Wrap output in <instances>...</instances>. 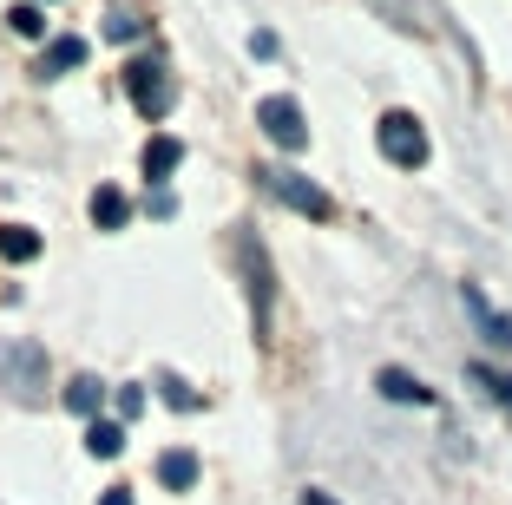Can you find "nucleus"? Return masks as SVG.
<instances>
[{
	"instance_id": "f257e3e1",
	"label": "nucleus",
	"mask_w": 512,
	"mask_h": 505,
	"mask_svg": "<svg viewBox=\"0 0 512 505\" xmlns=\"http://www.w3.org/2000/svg\"><path fill=\"white\" fill-rule=\"evenodd\" d=\"M256 184H263V191H270V197H283V204L289 210H302V217H329V191H322V184L316 178H302V171H289V164H263V171H256Z\"/></svg>"
},
{
	"instance_id": "f03ea898",
	"label": "nucleus",
	"mask_w": 512,
	"mask_h": 505,
	"mask_svg": "<svg viewBox=\"0 0 512 505\" xmlns=\"http://www.w3.org/2000/svg\"><path fill=\"white\" fill-rule=\"evenodd\" d=\"M375 145L388 164H401V171H414V164H427V132L414 112H388V119L375 125Z\"/></svg>"
},
{
	"instance_id": "7ed1b4c3",
	"label": "nucleus",
	"mask_w": 512,
	"mask_h": 505,
	"mask_svg": "<svg viewBox=\"0 0 512 505\" xmlns=\"http://www.w3.org/2000/svg\"><path fill=\"white\" fill-rule=\"evenodd\" d=\"M125 92H132V105L145 112V119H165L171 99H178V86H171L165 60H132V66H125Z\"/></svg>"
},
{
	"instance_id": "20e7f679",
	"label": "nucleus",
	"mask_w": 512,
	"mask_h": 505,
	"mask_svg": "<svg viewBox=\"0 0 512 505\" xmlns=\"http://www.w3.org/2000/svg\"><path fill=\"white\" fill-rule=\"evenodd\" d=\"M256 125H263V138H270V145H283V151H302V145H309V119H302V105L289 99V92H276V99L256 105Z\"/></svg>"
},
{
	"instance_id": "39448f33",
	"label": "nucleus",
	"mask_w": 512,
	"mask_h": 505,
	"mask_svg": "<svg viewBox=\"0 0 512 505\" xmlns=\"http://www.w3.org/2000/svg\"><path fill=\"white\" fill-rule=\"evenodd\" d=\"M460 302H467V315L480 322V335H486V342H493V348H512V315H506V309H493L480 283H460Z\"/></svg>"
},
{
	"instance_id": "423d86ee",
	"label": "nucleus",
	"mask_w": 512,
	"mask_h": 505,
	"mask_svg": "<svg viewBox=\"0 0 512 505\" xmlns=\"http://www.w3.org/2000/svg\"><path fill=\"white\" fill-rule=\"evenodd\" d=\"M138 164H145V178H151V184H165L171 171L184 164V145H178L171 132H151V138H145V151H138Z\"/></svg>"
},
{
	"instance_id": "0eeeda50",
	"label": "nucleus",
	"mask_w": 512,
	"mask_h": 505,
	"mask_svg": "<svg viewBox=\"0 0 512 505\" xmlns=\"http://www.w3.org/2000/svg\"><path fill=\"white\" fill-rule=\"evenodd\" d=\"M375 387L388 394V401H401V407H434V387L414 381L407 368H381V374H375Z\"/></svg>"
},
{
	"instance_id": "6e6552de",
	"label": "nucleus",
	"mask_w": 512,
	"mask_h": 505,
	"mask_svg": "<svg viewBox=\"0 0 512 505\" xmlns=\"http://www.w3.org/2000/svg\"><path fill=\"white\" fill-rule=\"evenodd\" d=\"M243 263H250V302H256V328H263L270 322V256L256 237H243Z\"/></svg>"
},
{
	"instance_id": "1a4fd4ad",
	"label": "nucleus",
	"mask_w": 512,
	"mask_h": 505,
	"mask_svg": "<svg viewBox=\"0 0 512 505\" xmlns=\"http://www.w3.org/2000/svg\"><path fill=\"white\" fill-rule=\"evenodd\" d=\"M125 217H132L125 191L119 184H99V191H92V223H99V230H125Z\"/></svg>"
},
{
	"instance_id": "9d476101",
	"label": "nucleus",
	"mask_w": 512,
	"mask_h": 505,
	"mask_svg": "<svg viewBox=\"0 0 512 505\" xmlns=\"http://www.w3.org/2000/svg\"><path fill=\"white\" fill-rule=\"evenodd\" d=\"M73 66H86V40H79V33H60V40L40 53V73H73Z\"/></svg>"
},
{
	"instance_id": "9b49d317",
	"label": "nucleus",
	"mask_w": 512,
	"mask_h": 505,
	"mask_svg": "<svg viewBox=\"0 0 512 505\" xmlns=\"http://www.w3.org/2000/svg\"><path fill=\"white\" fill-rule=\"evenodd\" d=\"M0 256H7V263H33V256H40V230H27V223H0Z\"/></svg>"
},
{
	"instance_id": "f8f14e48",
	"label": "nucleus",
	"mask_w": 512,
	"mask_h": 505,
	"mask_svg": "<svg viewBox=\"0 0 512 505\" xmlns=\"http://www.w3.org/2000/svg\"><path fill=\"white\" fill-rule=\"evenodd\" d=\"M86 453H92V460H119V453H125V427H119V420H92V427H86Z\"/></svg>"
},
{
	"instance_id": "ddd939ff",
	"label": "nucleus",
	"mask_w": 512,
	"mask_h": 505,
	"mask_svg": "<svg viewBox=\"0 0 512 505\" xmlns=\"http://www.w3.org/2000/svg\"><path fill=\"white\" fill-rule=\"evenodd\" d=\"M158 479H165L171 492H191V486H197V460L178 446V453H165V460H158Z\"/></svg>"
},
{
	"instance_id": "4468645a",
	"label": "nucleus",
	"mask_w": 512,
	"mask_h": 505,
	"mask_svg": "<svg viewBox=\"0 0 512 505\" xmlns=\"http://www.w3.org/2000/svg\"><path fill=\"white\" fill-rule=\"evenodd\" d=\"M99 401H106V387L92 381V374H73V381H66V407H73V414H99Z\"/></svg>"
},
{
	"instance_id": "2eb2a0df",
	"label": "nucleus",
	"mask_w": 512,
	"mask_h": 505,
	"mask_svg": "<svg viewBox=\"0 0 512 505\" xmlns=\"http://www.w3.org/2000/svg\"><path fill=\"white\" fill-rule=\"evenodd\" d=\"M375 14L401 33H421V0H375Z\"/></svg>"
},
{
	"instance_id": "dca6fc26",
	"label": "nucleus",
	"mask_w": 512,
	"mask_h": 505,
	"mask_svg": "<svg viewBox=\"0 0 512 505\" xmlns=\"http://www.w3.org/2000/svg\"><path fill=\"white\" fill-rule=\"evenodd\" d=\"M7 27H14L20 40H40V33H46V20H40V7H33V0H20L14 14H7Z\"/></svg>"
},
{
	"instance_id": "f3484780",
	"label": "nucleus",
	"mask_w": 512,
	"mask_h": 505,
	"mask_svg": "<svg viewBox=\"0 0 512 505\" xmlns=\"http://www.w3.org/2000/svg\"><path fill=\"white\" fill-rule=\"evenodd\" d=\"M467 374H473V381H480V387H493L499 401L512 407V374H493V368H467Z\"/></svg>"
},
{
	"instance_id": "a211bd4d",
	"label": "nucleus",
	"mask_w": 512,
	"mask_h": 505,
	"mask_svg": "<svg viewBox=\"0 0 512 505\" xmlns=\"http://www.w3.org/2000/svg\"><path fill=\"white\" fill-rule=\"evenodd\" d=\"M106 33H112V40H138V33H145V20H132V14H112V20H106Z\"/></svg>"
},
{
	"instance_id": "6ab92c4d",
	"label": "nucleus",
	"mask_w": 512,
	"mask_h": 505,
	"mask_svg": "<svg viewBox=\"0 0 512 505\" xmlns=\"http://www.w3.org/2000/svg\"><path fill=\"white\" fill-rule=\"evenodd\" d=\"M158 387H165V401H171V407H197V394H191V387L178 381V374H165V381H158Z\"/></svg>"
},
{
	"instance_id": "aec40b11",
	"label": "nucleus",
	"mask_w": 512,
	"mask_h": 505,
	"mask_svg": "<svg viewBox=\"0 0 512 505\" xmlns=\"http://www.w3.org/2000/svg\"><path fill=\"white\" fill-rule=\"evenodd\" d=\"M119 414H125V420L145 414V387H119Z\"/></svg>"
},
{
	"instance_id": "412c9836",
	"label": "nucleus",
	"mask_w": 512,
	"mask_h": 505,
	"mask_svg": "<svg viewBox=\"0 0 512 505\" xmlns=\"http://www.w3.org/2000/svg\"><path fill=\"white\" fill-rule=\"evenodd\" d=\"M99 505H132V486H112V492H106Z\"/></svg>"
},
{
	"instance_id": "4be33fe9",
	"label": "nucleus",
	"mask_w": 512,
	"mask_h": 505,
	"mask_svg": "<svg viewBox=\"0 0 512 505\" xmlns=\"http://www.w3.org/2000/svg\"><path fill=\"white\" fill-rule=\"evenodd\" d=\"M302 505H335V499H329V492H316V486H309V492H302Z\"/></svg>"
}]
</instances>
